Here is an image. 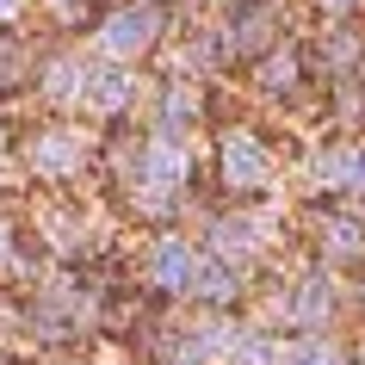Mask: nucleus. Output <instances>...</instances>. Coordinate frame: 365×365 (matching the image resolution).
I'll use <instances>...</instances> for the list:
<instances>
[{
    "label": "nucleus",
    "mask_w": 365,
    "mask_h": 365,
    "mask_svg": "<svg viewBox=\"0 0 365 365\" xmlns=\"http://www.w3.org/2000/svg\"><path fill=\"white\" fill-rule=\"evenodd\" d=\"M155 38V13H118L106 31H99V50L106 56H143Z\"/></svg>",
    "instance_id": "nucleus-1"
},
{
    "label": "nucleus",
    "mask_w": 365,
    "mask_h": 365,
    "mask_svg": "<svg viewBox=\"0 0 365 365\" xmlns=\"http://www.w3.org/2000/svg\"><path fill=\"white\" fill-rule=\"evenodd\" d=\"M223 173H230V186L235 192H242V186H260V180H267V149H260V143H254V136H230V143H223Z\"/></svg>",
    "instance_id": "nucleus-2"
},
{
    "label": "nucleus",
    "mask_w": 365,
    "mask_h": 365,
    "mask_svg": "<svg viewBox=\"0 0 365 365\" xmlns=\"http://www.w3.org/2000/svg\"><path fill=\"white\" fill-rule=\"evenodd\" d=\"M124 87H130V81L118 75V68H81V93L93 99L99 112H118V106H124Z\"/></svg>",
    "instance_id": "nucleus-3"
},
{
    "label": "nucleus",
    "mask_w": 365,
    "mask_h": 365,
    "mask_svg": "<svg viewBox=\"0 0 365 365\" xmlns=\"http://www.w3.org/2000/svg\"><path fill=\"white\" fill-rule=\"evenodd\" d=\"M75 161H81V143H75V136H62V130L43 136L38 149H31V168H43V173H68Z\"/></svg>",
    "instance_id": "nucleus-4"
},
{
    "label": "nucleus",
    "mask_w": 365,
    "mask_h": 365,
    "mask_svg": "<svg viewBox=\"0 0 365 365\" xmlns=\"http://www.w3.org/2000/svg\"><path fill=\"white\" fill-rule=\"evenodd\" d=\"M155 279H161V285H186V279H192V248H186V242H161V248H155Z\"/></svg>",
    "instance_id": "nucleus-5"
},
{
    "label": "nucleus",
    "mask_w": 365,
    "mask_h": 365,
    "mask_svg": "<svg viewBox=\"0 0 365 365\" xmlns=\"http://www.w3.org/2000/svg\"><path fill=\"white\" fill-rule=\"evenodd\" d=\"M279 365H341V353H334L328 341H304V346H291Z\"/></svg>",
    "instance_id": "nucleus-6"
},
{
    "label": "nucleus",
    "mask_w": 365,
    "mask_h": 365,
    "mask_svg": "<svg viewBox=\"0 0 365 365\" xmlns=\"http://www.w3.org/2000/svg\"><path fill=\"white\" fill-rule=\"evenodd\" d=\"M198 297H230V272H223V267H205V279H198Z\"/></svg>",
    "instance_id": "nucleus-7"
},
{
    "label": "nucleus",
    "mask_w": 365,
    "mask_h": 365,
    "mask_svg": "<svg viewBox=\"0 0 365 365\" xmlns=\"http://www.w3.org/2000/svg\"><path fill=\"white\" fill-rule=\"evenodd\" d=\"M322 173H328V180H353V149H334V155H322Z\"/></svg>",
    "instance_id": "nucleus-8"
},
{
    "label": "nucleus",
    "mask_w": 365,
    "mask_h": 365,
    "mask_svg": "<svg viewBox=\"0 0 365 365\" xmlns=\"http://www.w3.org/2000/svg\"><path fill=\"white\" fill-rule=\"evenodd\" d=\"M13 6H19V0H0V19H6V13H13Z\"/></svg>",
    "instance_id": "nucleus-9"
},
{
    "label": "nucleus",
    "mask_w": 365,
    "mask_h": 365,
    "mask_svg": "<svg viewBox=\"0 0 365 365\" xmlns=\"http://www.w3.org/2000/svg\"><path fill=\"white\" fill-rule=\"evenodd\" d=\"M334 6H341V0H334Z\"/></svg>",
    "instance_id": "nucleus-10"
}]
</instances>
